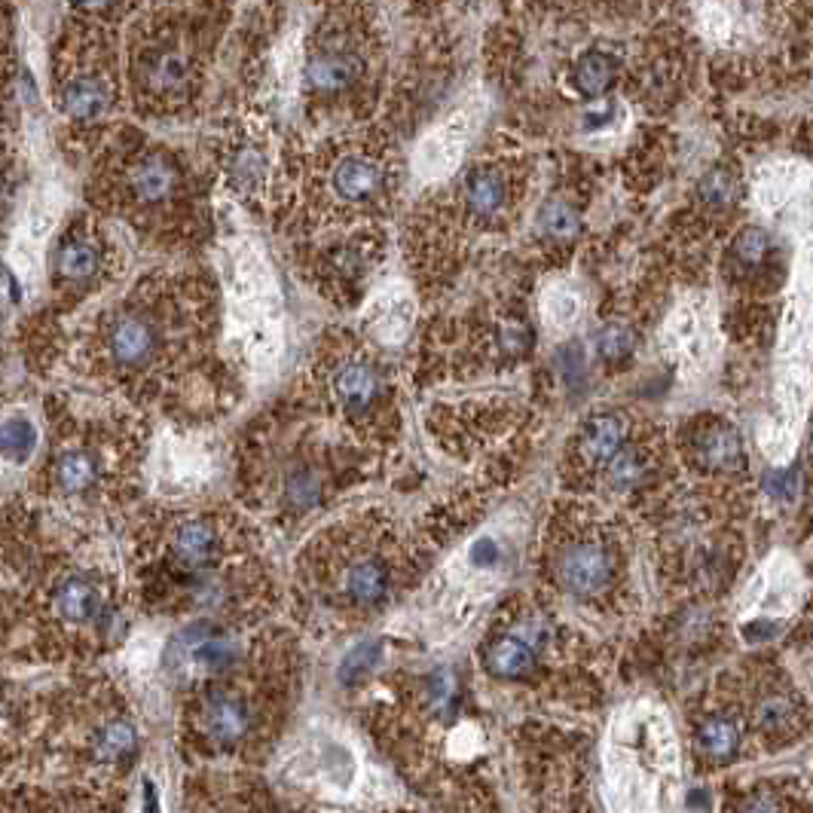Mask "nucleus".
<instances>
[{"label":"nucleus","mask_w":813,"mask_h":813,"mask_svg":"<svg viewBox=\"0 0 813 813\" xmlns=\"http://www.w3.org/2000/svg\"><path fill=\"white\" fill-rule=\"evenodd\" d=\"M767 252H771V236H767L765 229H743L741 239L734 245V257H737V264H743L746 270L765 264Z\"/></svg>","instance_id":"c85d7f7f"},{"label":"nucleus","mask_w":813,"mask_h":813,"mask_svg":"<svg viewBox=\"0 0 813 813\" xmlns=\"http://www.w3.org/2000/svg\"><path fill=\"white\" fill-rule=\"evenodd\" d=\"M499 557H502V548L492 539H478L471 545V554H468V560H471L474 569H492L499 562Z\"/></svg>","instance_id":"f704fd0d"},{"label":"nucleus","mask_w":813,"mask_h":813,"mask_svg":"<svg viewBox=\"0 0 813 813\" xmlns=\"http://www.w3.org/2000/svg\"><path fill=\"white\" fill-rule=\"evenodd\" d=\"M532 346V334H529L527 324H511L502 331V349L508 355H523Z\"/></svg>","instance_id":"e433bc0d"},{"label":"nucleus","mask_w":813,"mask_h":813,"mask_svg":"<svg viewBox=\"0 0 813 813\" xmlns=\"http://www.w3.org/2000/svg\"><path fill=\"white\" fill-rule=\"evenodd\" d=\"M743 813H780V807L771 795H753L750 802L743 804Z\"/></svg>","instance_id":"4c0bfd02"},{"label":"nucleus","mask_w":813,"mask_h":813,"mask_svg":"<svg viewBox=\"0 0 813 813\" xmlns=\"http://www.w3.org/2000/svg\"><path fill=\"white\" fill-rule=\"evenodd\" d=\"M792 722V704L790 697H780V694H771L758 704V725L765 731H783L790 728Z\"/></svg>","instance_id":"c756f323"},{"label":"nucleus","mask_w":813,"mask_h":813,"mask_svg":"<svg viewBox=\"0 0 813 813\" xmlns=\"http://www.w3.org/2000/svg\"><path fill=\"white\" fill-rule=\"evenodd\" d=\"M536 664V648H529L523 639H517L515 634L499 639L496 646L490 648V670L499 673V676H523L529 673V667Z\"/></svg>","instance_id":"412c9836"},{"label":"nucleus","mask_w":813,"mask_h":813,"mask_svg":"<svg viewBox=\"0 0 813 813\" xmlns=\"http://www.w3.org/2000/svg\"><path fill=\"white\" fill-rule=\"evenodd\" d=\"M539 227L548 239L569 242L578 236L581 221H578V215H575V208H569L566 203H557V199H554V203H548L545 208H541Z\"/></svg>","instance_id":"a878e982"},{"label":"nucleus","mask_w":813,"mask_h":813,"mask_svg":"<svg viewBox=\"0 0 813 813\" xmlns=\"http://www.w3.org/2000/svg\"><path fill=\"white\" fill-rule=\"evenodd\" d=\"M376 660H380V643H364V646L355 648V652L343 660V670H340V676H343V682H355L361 673L371 670Z\"/></svg>","instance_id":"2f4dec72"},{"label":"nucleus","mask_w":813,"mask_h":813,"mask_svg":"<svg viewBox=\"0 0 813 813\" xmlns=\"http://www.w3.org/2000/svg\"><path fill=\"white\" fill-rule=\"evenodd\" d=\"M144 804H147V807H144L147 813H159V802H156V790L150 780L144 783Z\"/></svg>","instance_id":"58836bf2"},{"label":"nucleus","mask_w":813,"mask_h":813,"mask_svg":"<svg viewBox=\"0 0 813 813\" xmlns=\"http://www.w3.org/2000/svg\"><path fill=\"white\" fill-rule=\"evenodd\" d=\"M108 101H110L108 86L101 84L98 77H77V80L68 84V89H65V98H61L65 114L80 117V120H92V117H98V114H105Z\"/></svg>","instance_id":"a211bd4d"},{"label":"nucleus","mask_w":813,"mask_h":813,"mask_svg":"<svg viewBox=\"0 0 813 813\" xmlns=\"http://www.w3.org/2000/svg\"><path fill=\"white\" fill-rule=\"evenodd\" d=\"M701 193H704L706 203L713 205L731 203V199H734V178H731L728 172H713V175L701 184Z\"/></svg>","instance_id":"72a5a7b5"},{"label":"nucleus","mask_w":813,"mask_h":813,"mask_svg":"<svg viewBox=\"0 0 813 813\" xmlns=\"http://www.w3.org/2000/svg\"><path fill=\"white\" fill-rule=\"evenodd\" d=\"M371 324L383 340L398 343L406 334V327H410V300L404 294H398V291L383 294V297L373 303Z\"/></svg>","instance_id":"6ab92c4d"},{"label":"nucleus","mask_w":813,"mask_h":813,"mask_svg":"<svg viewBox=\"0 0 813 813\" xmlns=\"http://www.w3.org/2000/svg\"><path fill=\"white\" fill-rule=\"evenodd\" d=\"M80 7H86V10H101V7H108V3H114V0H77Z\"/></svg>","instance_id":"ea45409f"},{"label":"nucleus","mask_w":813,"mask_h":813,"mask_svg":"<svg viewBox=\"0 0 813 813\" xmlns=\"http://www.w3.org/2000/svg\"><path fill=\"white\" fill-rule=\"evenodd\" d=\"M385 175L383 168L376 166L373 159L364 156H346L340 166L334 168V193L343 196L346 203H364L373 199L376 193L383 190Z\"/></svg>","instance_id":"9b49d317"},{"label":"nucleus","mask_w":813,"mask_h":813,"mask_svg":"<svg viewBox=\"0 0 813 813\" xmlns=\"http://www.w3.org/2000/svg\"><path fill=\"white\" fill-rule=\"evenodd\" d=\"M56 266H59V273L65 275V278H74V282L89 278V275L98 270L96 245L86 239L65 242L59 248V257H56Z\"/></svg>","instance_id":"5701e85b"},{"label":"nucleus","mask_w":813,"mask_h":813,"mask_svg":"<svg viewBox=\"0 0 813 813\" xmlns=\"http://www.w3.org/2000/svg\"><path fill=\"white\" fill-rule=\"evenodd\" d=\"M110 359L123 364V368H144L150 364L159 349V334L147 319L138 315H126L120 322L110 327L108 336Z\"/></svg>","instance_id":"6e6552de"},{"label":"nucleus","mask_w":813,"mask_h":813,"mask_svg":"<svg viewBox=\"0 0 813 813\" xmlns=\"http://www.w3.org/2000/svg\"><path fill=\"white\" fill-rule=\"evenodd\" d=\"M459 154H462V138L456 133V126H447L441 133L429 135L417 154L419 175L438 178V175H443V172H450L456 166Z\"/></svg>","instance_id":"f3484780"},{"label":"nucleus","mask_w":813,"mask_h":813,"mask_svg":"<svg viewBox=\"0 0 813 813\" xmlns=\"http://www.w3.org/2000/svg\"><path fill=\"white\" fill-rule=\"evenodd\" d=\"M456 701H459V685H456V676L450 670L434 673L429 682V704L438 709V713H453Z\"/></svg>","instance_id":"7c9ffc66"},{"label":"nucleus","mask_w":813,"mask_h":813,"mask_svg":"<svg viewBox=\"0 0 813 813\" xmlns=\"http://www.w3.org/2000/svg\"><path fill=\"white\" fill-rule=\"evenodd\" d=\"M37 450V425L28 417H10L0 422V456L22 466Z\"/></svg>","instance_id":"aec40b11"},{"label":"nucleus","mask_w":813,"mask_h":813,"mask_svg":"<svg viewBox=\"0 0 813 813\" xmlns=\"http://www.w3.org/2000/svg\"><path fill=\"white\" fill-rule=\"evenodd\" d=\"M361 61L352 52L343 49H327L319 52L306 68V84L322 96H336V92H346L349 86L359 80Z\"/></svg>","instance_id":"9d476101"},{"label":"nucleus","mask_w":813,"mask_h":813,"mask_svg":"<svg viewBox=\"0 0 813 813\" xmlns=\"http://www.w3.org/2000/svg\"><path fill=\"white\" fill-rule=\"evenodd\" d=\"M615 84V61L606 52H587L585 59L575 65V86L587 98H599L609 92Z\"/></svg>","instance_id":"4be33fe9"},{"label":"nucleus","mask_w":813,"mask_h":813,"mask_svg":"<svg viewBox=\"0 0 813 813\" xmlns=\"http://www.w3.org/2000/svg\"><path fill=\"white\" fill-rule=\"evenodd\" d=\"M548 312L557 324L575 322V315H578V300H575L572 294H566V291H557V294L548 300Z\"/></svg>","instance_id":"c9c22d12"},{"label":"nucleus","mask_w":813,"mask_h":813,"mask_svg":"<svg viewBox=\"0 0 813 813\" xmlns=\"http://www.w3.org/2000/svg\"><path fill=\"white\" fill-rule=\"evenodd\" d=\"M701 750H704L709 758H728L734 755L737 750V741H741V734H737V725L731 722V718H709L704 728H701Z\"/></svg>","instance_id":"393cba45"},{"label":"nucleus","mask_w":813,"mask_h":813,"mask_svg":"<svg viewBox=\"0 0 813 813\" xmlns=\"http://www.w3.org/2000/svg\"><path fill=\"white\" fill-rule=\"evenodd\" d=\"M61 208H65V196L56 184H47L35 193V199L28 203L22 215V227L16 233L12 242V264L25 278H35L40 257H43V245H47L49 233L56 229Z\"/></svg>","instance_id":"39448f33"},{"label":"nucleus","mask_w":813,"mask_h":813,"mask_svg":"<svg viewBox=\"0 0 813 813\" xmlns=\"http://www.w3.org/2000/svg\"><path fill=\"white\" fill-rule=\"evenodd\" d=\"M765 492L771 499L786 502V499H792V496L799 492V474H795L792 468H777V471H771L765 478Z\"/></svg>","instance_id":"473e14b6"},{"label":"nucleus","mask_w":813,"mask_h":813,"mask_svg":"<svg viewBox=\"0 0 813 813\" xmlns=\"http://www.w3.org/2000/svg\"><path fill=\"white\" fill-rule=\"evenodd\" d=\"M466 199L468 208L478 217H499L508 205V184H505L502 172L483 166L474 168L466 180Z\"/></svg>","instance_id":"ddd939ff"},{"label":"nucleus","mask_w":813,"mask_h":813,"mask_svg":"<svg viewBox=\"0 0 813 813\" xmlns=\"http://www.w3.org/2000/svg\"><path fill=\"white\" fill-rule=\"evenodd\" d=\"M334 395L346 413H368L383 395V376L368 361H346L334 373Z\"/></svg>","instance_id":"1a4fd4ad"},{"label":"nucleus","mask_w":813,"mask_h":813,"mask_svg":"<svg viewBox=\"0 0 813 813\" xmlns=\"http://www.w3.org/2000/svg\"><path fill=\"white\" fill-rule=\"evenodd\" d=\"M606 466H609V483L615 490H630V487H636L639 480L646 478V456H643V450L627 447V443L611 456Z\"/></svg>","instance_id":"b1692460"},{"label":"nucleus","mask_w":813,"mask_h":813,"mask_svg":"<svg viewBox=\"0 0 813 813\" xmlns=\"http://www.w3.org/2000/svg\"><path fill=\"white\" fill-rule=\"evenodd\" d=\"M229 319L257 368H270L282 352V303L264 254L252 242H236L227 254Z\"/></svg>","instance_id":"7ed1b4c3"},{"label":"nucleus","mask_w":813,"mask_h":813,"mask_svg":"<svg viewBox=\"0 0 813 813\" xmlns=\"http://www.w3.org/2000/svg\"><path fill=\"white\" fill-rule=\"evenodd\" d=\"M242 660L212 673L193 692L187 722L193 741L208 755H242V750L266 741V670L242 676Z\"/></svg>","instance_id":"f03ea898"},{"label":"nucleus","mask_w":813,"mask_h":813,"mask_svg":"<svg viewBox=\"0 0 813 813\" xmlns=\"http://www.w3.org/2000/svg\"><path fill=\"white\" fill-rule=\"evenodd\" d=\"M609 804L611 813L670 811L679 755L670 722L658 709L636 706L615 725L609 743Z\"/></svg>","instance_id":"f257e3e1"},{"label":"nucleus","mask_w":813,"mask_h":813,"mask_svg":"<svg viewBox=\"0 0 813 813\" xmlns=\"http://www.w3.org/2000/svg\"><path fill=\"white\" fill-rule=\"evenodd\" d=\"M324 585H331L336 599H343L346 606L371 609L389 597L392 569L380 554H343L336 572H315V587Z\"/></svg>","instance_id":"20e7f679"},{"label":"nucleus","mask_w":813,"mask_h":813,"mask_svg":"<svg viewBox=\"0 0 813 813\" xmlns=\"http://www.w3.org/2000/svg\"><path fill=\"white\" fill-rule=\"evenodd\" d=\"M795 569L790 560L780 557L767 566L765 572L755 578V585L750 587V606L765 611H786L792 606V594H795Z\"/></svg>","instance_id":"f8f14e48"},{"label":"nucleus","mask_w":813,"mask_h":813,"mask_svg":"<svg viewBox=\"0 0 813 813\" xmlns=\"http://www.w3.org/2000/svg\"><path fill=\"white\" fill-rule=\"evenodd\" d=\"M697 456L706 468L713 471H737L743 468V443L741 434L731 429V425H722L716 422L713 429H706L697 441Z\"/></svg>","instance_id":"4468645a"},{"label":"nucleus","mask_w":813,"mask_h":813,"mask_svg":"<svg viewBox=\"0 0 813 813\" xmlns=\"http://www.w3.org/2000/svg\"><path fill=\"white\" fill-rule=\"evenodd\" d=\"M187 77H190V71H187V61L180 59V56H175V52L156 56L154 65H150V71H147V80H150V86H154L156 92H163V96H168V92H178L180 86L187 84Z\"/></svg>","instance_id":"bb28decb"},{"label":"nucleus","mask_w":813,"mask_h":813,"mask_svg":"<svg viewBox=\"0 0 813 813\" xmlns=\"http://www.w3.org/2000/svg\"><path fill=\"white\" fill-rule=\"evenodd\" d=\"M636 349V334L627 327V324H609L603 327L597 336V352L599 359L611 361V364H621L634 355Z\"/></svg>","instance_id":"cd10ccee"},{"label":"nucleus","mask_w":813,"mask_h":813,"mask_svg":"<svg viewBox=\"0 0 813 813\" xmlns=\"http://www.w3.org/2000/svg\"><path fill=\"white\" fill-rule=\"evenodd\" d=\"M178 184V168L166 156H147L133 168V193L144 203H163Z\"/></svg>","instance_id":"dca6fc26"},{"label":"nucleus","mask_w":813,"mask_h":813,"mask_svg":"<svg viewBox=\"0 0 813 813\" xmlns=\"http://www.w3.org/2000/svg\"><path fill=\"white\" fill-rule=\"evenodd\" d=\"M105 459L89 447H65L52 462V490L68 499L96 496L105 487Z\"/></svg>","instance_id":"423d86ee"},{"label":"nucleus","mask_w":813,"mask_h":813,"mask_svg":"<svg viewBox=\"0 0 813 813\" xmlns=\"http://www.w3.org/2000/svg\"><path fill=\"white\" fill-rule=\"evenodd\" d=\"M627 443V422L621 417H597L590 419L581 434V453L587 462L603 466Z\"/></svg>","instance_id":"2eb2a0df"},{"label":"nucleus","mask_w":813,"mask_h":813,"mask_svg":"<svg viewBox=\"0 0 813 813\" xmlns=\"http://www.w3.org/2000/svg\"><path fill=\"white\" fill-rule=\"evenodd\" d=\"M611 554L594 541H578L562 554V581L578 597H594L611 581Z\"/></svg>","instance_id":"0eeeda50"}]
</instances>
